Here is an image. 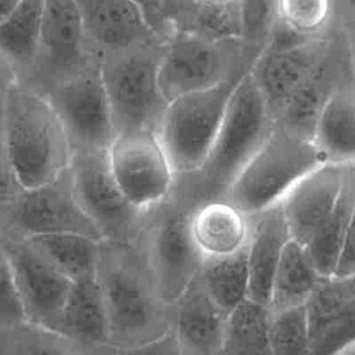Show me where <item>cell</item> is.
<instances>
[{
  "mask_svg": "<svg viewBox=\"0 0 355 355\" xmlns=\"http://www.w3.org/2000/svg\"><path fill=\"white\" fill-rule=\"evenodd\" d=\"M323 277L316 272L305 245L288 240L276 265L268 309L276 313L302 305Z\"/></svg>",
  "mask_w": 355,
  "mask_h": 355,
  "instance_id": "25",
  "label": "cell"
},
{
  "mask_svg": "<svg viewBox=\"0 0 355 355\" xmlns=\"http://www.w3.org/2000/svg\"><path fill=\"white\" fill-rule=\"evenodd\" d=\"M352 176L354 164L323 162L283 196L279 205L291 240L306 245L334 209Z\"/></svg>",
  "mask_w": 355,
  "mask_h": 355,
  "instance_id": "14",
  "label": "cell"
},
{
  "mask_svg": "<svg viewBox=\"0 0 355 355\" xmlns=\"http://www.w3.org/2000/svg\"><path fill=\"white\" fill-rule=\"evenodd\" d=\"M247 71L168 101L155 133L176 178L191 176L204 165L232 92Z\"/></svg>",
  "mask_w": 355,
  "mask_h": 355,
  "instance_id": "5",
  "label": "cell"
},
{
  "mask_svg": "<svg viewBox=\"0 0 355 355\" xmlns=\"http://www.w3.org/2000/svg\"><path fill=\"white\" fill-rule=\"evenodd\" d=\"M61 334L93 344L110 341L107 309L97 276L72 283L61 313Z\"/></svg>",
  "mask_w": 355,
  "mask_h": 355,
  "instance_id": "24",
  "label": "cell"
},
{
  "mask_svg": "<svg viewBox=\"0 0 355 355\" xmlns=\"http://www.w3.org/2000/svg\"><path fill=\"white\" fill-rule=\"evenodd\" d=\"M178 32H189L218 42H243L244 18L241 1L212 0L193 3Z\"/></svg>",
  "mask_w": 355,
  "mask_h": 355,
  "instance_id": "30",
  "label": "cell"
},
{
  "mask_svg": "<svg viewBox=\"0 0 355 355\" xmlns=\"http://www.w3.org/2000/svg\"><path fill=\"white\" fill-rule=\"evenodd\" d=\"M73 0H44L39 50L33 71L22 82L39 93L93 65Z\"/></svg>",
  "mask_w": 355,
  "mask_h": 355,
  "instance_id": "12",
  "label": "cell"
},
{
  "mask_svg": "<svg viewBox=\"0 0 355 355\" xmlns=\"http://www.w3.org/2000/svg\"><path fill=\"white\" fill-rule=\"evenodd\" d=\"M355 312L327 326L309 338L306 355H337L354 341Z\"/></svg>",
  "mask_w": 355,
  "mask_h": 355,
  "instance_id": "36",
  "label": "cell"
},
{
  "mask_svg": "<svg viewBox=\"0 0 355 355\" xmlns=\"http://www.w3.org/2000/svg\"><path fill=\"white\" fill-rule=\"evenodd\" d=\"M173 336L183 355H216L226 316L215 306L197 279L175 302Z\"/></svg>",
  "mask_w": 355,
  "mask_h": 355,
  "instance_id": "20",
  "label": "cell"
},
{
  "mask_svg": "<svg viewBox=\"0 0 355 355\" xmlns=\"http://www.w3.org/2000/svg\"><path fill=\"white\" fill-rule=\"evenodd\" d=\"M4 139L22 189L51 182L68 169L72 151L47 98L15 80L1 94Z\"/></svg>",
  "mask_w": 355,
  "mask_h": 355,
  "instance_id": "1",
  "label": "cell"
},
{
  "mask_svg": "<svg viewBox=\"0 0 355 355\" xmlns=\"http://www.w3.org/2000/svg\"><path fill=\"white\" fill-rule=\"evenodd\" d=\"M355 275V251H354V229L348 233L338 255L330 279L345 280L352 279Z\"/></svg>",
  "mask_w": 355,
  "mask_h": 355,
  "instance_id": "40",
  "label": "cell"
},
{
  "mask_svg": "<svg viewBox=\"0 0 355 355\" xmlns=\"http://www.w3.org/2000/svg\"><path fill=\"white\" fill-rule=\"evenodd\" d=\"M354 229V176L347 182L331 214L306 243L308 255L323 279H330L337 255Z\"/></svg>",
  "mask_w": 355,
  "mask_h": 355,
  "instance_id": "28",
  "label": "cell"
},
{
  "mask_svg": "<svg viewBox=\"0 0 355 355\" xmlns=\"http://www.w3.org/2000/svg\"><path fill=\"white\" fill-rule=\"evenodd\" d=\"M25 240L72 283L97 276L100 241L76 233H49Z\"/></svg>",
  "mask_w": 355,
  "mask_h": 355,
  "instance_id": "26",
  "label": "cell"
},
{
  "mask_svg": "<svg viewBox=\"0 0 355 355\" xmlns=\"http://www.w3.org/2000/svg\"><path fill=\"white\" fill-rule=\"evenodd\" d=\"M257 55L243 42H218L176 32L164 40L158 62V85L166 101L212 87L250 69Z\"/></svg>",
  "mask_w": 355,
  "mask_h": 355,
  "instance_id": "6",
  "label": "cell"
},
{
  "mask_svg": "<svg viewBox=\"0 0 355 355\" xmlns=\"http://www.w3.org/2000/svg\"><path fill=\"white\" fill-rule=\"evenodd\" d=\"M18 355H68V352L51 341L33 340L24 344Z\"/></svg>",
  "mask_w": 355,
  "mask_h": 355,
  "instance_id": "41",
  "label": "cell"
},
{
  "mask_svg": "<svg viewBox=\"0 0 355 355\" xmlns=\"http://www.w3.org/2000/svg\"><path fill=\"white\" fill-rule=\"evenodd\" d=\"M97 279L107 309L108 343L133 345L147 343L146 333L154 331L157 315L154 302L139 279L119 266H107Z\"/></svg>",
  "mask_w": 355,
  "mask_h": 355,
  "instance_id": "17",
  "label": "cell"
},
{
  "mask_svg": "<svg viewBox=\"0 0 355 355\" xmlns=\"http://www.w3.org/2000/svg\"><path fill=\"white\" fill-rule=\"evenodd\" d=\"M93 58L139 46L162 43L132 0H73Z\"/></svg>",
  "mask_w": 355,
  "mask_h": 355,
  "instance_id": "16",
  "label": "cell"
},
{
  "mask_svg": "<svg viewBox=\"0 0 355 355\" xmlns=\"http://www.w3.org/2000/svg\"><path fill=\"white\" fill-rule=\"evenodd\" d=\"M194 3H208V1H212V0H193Z\"/></svg>",
  "mask_w": 355,
  "mask_h": 355,
  "instance_id": "44",
  "label": "cell"
},
{
  "mask_svg": "<svg viewBox=\"0 0 355 355\" xmlns=\"http://www.w3.org/2000/svg\"><path fill=\"white\" fill-rule=\"evenodd\" d=\"M19 0H0V22L15 8Z\"/></svg>",
  "mask_w": 355,
  "mask_h": 355,
  "instance_id": "43",
  "label": "cell"
},
{
  "mask_svg": "<svg viewBox=\"0 0 355 355\" xmlns=\"http://www.w3.org/2000/svg\"><path fill=\"white\" fill-rule=\"evenodd\" d=\"M15 75L10 69V67L4 62V60L0 57V94L4 93V90L15 82Z\"/></svg>",
  "mask_w": 355,
  "mask_h": 355,
  "instance_id": "42",
  "label": "cell"
},
{
  "mask_svg": "<svg viewBox=\"0 0 355 355\" xmlns=\"http://www.w3.org/2000/svg\"><path fill=\"white\" fill-rule=\"evenodd\" d=\"M248 219H252V222H248L250 229L245 244L247 298L268 306L272 277L290 236L279 204L248 216Z\"/></svg>",
  "mask_w": 355,
  "mask_h": 355,
  "instance_id": "18",
  "label": "cell"
},
{
  "mask_svg": "<svg viewBox=\"0 0 355 355\" xmlns=\"http://www.w3.org/2000/svg\"><path fill=\"white\" fill-rule=\"evenodd\" d=\"M323 162L311 137L275 121L263 143L233 179L225 198L252 216L279 204L304 175Z\"/></svg>",
  "mask_w": 355,
  "mask_h": 355,
  "instance_id": "3",
  "label": "cell"
},
{
  "mask_svg": "<svg viewBox=\"0 0 355 355\" xmlns=\"http://www.w3.org/2000/svg\"><path fill=\"white\" fill-rule=\"evenodd\" d=\"M345 69V55L334 51L331 43L323 60L275 121L311 137L313 122L322 105L337 86L347 82Z\"/></svg>",
  "mask_w": 355,
  "mask_h": 355,
  "instance_id": "22",
  "label": "cell"
},
{
  "mask_svg": "<svg viewBox=\"0 0 355 355\" xmlns=\"http://www.w3.org/2000/svg\"><path fill=\"white\" fill-rule=\"evenodd\" d=\"M334 14V0H276L275 21L301 39L324 36Z\"/></svg>",
  "mask_w": 355,
  "mask_h": 355,
  "instance_id": "32",
  "label": "cell"
},
{
  "mask_svg": "<svg viewBox=\"0 0 355 355\" xmlns=\"http://www.w3.org/2000/svg\"><path fill=\"white\" fill-rule=\"evenodd\" d=\"M331 43L333 40L324 35L288 47L261 49L250 67V73L273 121L319 65Z\"/></svg>",
  "mask_w": 355,
  "mask_h": 355,
  "instance_id": "13",
  "label": "cell"
},
{
  "mask_svg": "<svg viewBox=\"0 0 355 355\" xmlns=\"http://www.w3.org/2000/svg\"><path fill=\"white\" fill-rule=\"evenodd\" d=\"M248 222V216L227 198H211L197 204L190 212L189 229L202 259H209L245 248Z\"/></svg>",
  "mask_w": 355,
  "mask_h": 355,
  "instance_id": "19",
  "label": "cell"
},
{
  "mask_svg": "<svg viewBox=\"0 0 355 355\" xmlns=\"http://www.w3.org/2000/svg\"><path fill=\"white\" fill-rule=\"evenodd\" d=\"M115 355H183L172 331H165L147 343L118 349Z\"/></svg>",
  "mask_w": 355,
  "mask_h": 355,
  "instance_id": "39",
  "label": "cell"
},
{
  "mask_svg": "<svg viewBox=\"0 0 355 355\" xmlns=\"http://www.w3.org/2000/svg\"><path fill=\"white\" fill-rule=\"evenodd\" d=\"M189 216L180 209L168 211L154 227L151 236V265L157 297L175 304L197 277L202 257L196 248Z\"/></svg>",
  "mask_w": 355,
  "mask_h": 355,
  "instance_id": "15",
  "label": "cell"
},
{
  "mask_svg": "<svg viewBox=\"0 0 355 355\" xmlns=\"http://www.w3.org/2000/svg\"><path fill=\"white\" fill-rule=\"evenodd\" d=\"M139 8L148 28L166 40L179 31L193 6V0H132Z\"/></svg>",
  "mask_w": 355,
  "mask_h": 355,
  "instance_id": "34",
  "label": "cell"
},
{
  "mask_svg": "<svg viewBox=\"0 0 355 355\" xmlns=\"http://www.w3.org/2000/svg\"><path fill=\"white\" fill-rule=\"evenodd\" d=\"M44 0H19L0 22V57L18 82H26L33 71L42 29Z\"/></svg>",
  "mask_w": 355,
  "mask_h": 355,
  "instance_id": "23",
  "label": "cell"
},
{
  "mask_svg": "<svg viewBox=\"0 0 355 355\" xmlns=\"http://www.w3.org/2000/svg\"><path fill=\"white\" fill-rule=\"evenodd\" d=\"M0 322H25L22 305L15 288L11 266L0 241Z\"/></svg>",
  "mask_w": 355,
  "mask_h": 355,
  "instance_id": "37",
  "label": "cell"
},
{
  "mask_svg": "<svg viewBox=\"0 0 355 355\" xmlns=\"http://www.w3.org/2000/svg\"><path fill=\"white\" fill-rule=\"evenodd\" d=\"M68 169L73 197L101 239L132 241L139 233L143 212L119 190L110 172L105 151L72 153Z\"/></svg>",
  "mask_w": 355,
  "mask_h": 355,
  "instance_id": "9",
  "label": "cell"
},
{
  "mask_svg": "<svg viewBox=\"0 0 355 355\" xmlns=\"http://www.w3.org/2000/svg\"><path fill=\"white\" fill-rule=\"evenodd\" d=\"M269 319L268 306L241 301L225 319L216 355H270Z\"/></svg>",
  "mask_w": 355,
  "mask_h": 355,
  "instance_id": "27",
  "label": "cell"
},
{
  "mask_svg": "<svg viewBox=\"0 0 355 355\" xmlns=\"http://www.w3.org/2000/svg\"><path fill=\"white\" fill-rule=\"evenodd\" d=\"M273 118L250 69L236 83L214 144L201 169L186 178L183 197L200 202L223 198L240 169L259 148Z\"/></svg>",
  "mask_w": 355,
  "mask_h": 355,
  "instance_id": "2",
  "label": "cell"
},
{
  "mask_svg": "<svg viewBox=\"0 0 355 355\" xmlns=\"http://www.w3.org/2000/svg\"><path fill=\"white\" fill-rule=\"evenodd\" d=\"M309 338L355 312L354 277L345 280L322 279L304 302Z\"/></svg>",
  "mask_w": 355,
  "mask_h": 355,
  "instance_id": "31",
  "label": "cell"
},
{
  "mask_svg": "<svg viewBox=\"0 0 355 355\" xmlns=\"http://www.w3.org/2000/svg\"><path fill=\"white\" fill-rule=\"evenodd\" d=\"M311 140L326 162L354 164L355 97L351 80L327 97L313 122Z\"/></svg>",
  "mask_w": 355,
  "mask_h": 355,
  "instance_id": "21",
  "label": "cell"
},
{
  "mask_svg": "<svg viewBox=\"0 0 355 355\" xmlns=\"http://www.w3.org/2000/svg\"><path fill=\"white\" fill-rule=\"evenodd\" d=\"M162 43L108 53L97 60L116 133L157 132L168 104L158 85Z\"/></svg>",
  "mask_w": 355,
  "mask_h": 355,
  "instance_id": "4",
  "label": "cell"
},
{
  "mask_svg": "<svg viewBox=\"0 0 355 355\" xmlns=\"http://www.w3.org/2000/svg\"><path fill=\"white\" fill-rule=\"evenodd\" d=\"M308 344L309 336L304 304L270 313V355H306Z\"/></svg>",
  "mask_w": 355,
  "mask_h": 355,
  "instance_id": "33",
  "label": "cell"
},
{
  "mask_svg": "<svg viewBox=\"0 0 355 355\" xmlns=\"http://www.w3.org/2000/svg\"><path fill=\"white\" fill-rule=\"evenodd\" d=\"M200 273L204 291L225 316L247 298L248 269L245 248L232 255L204 259Z\"/></svg>",
  "mask_w": 355,
  "mask_h": 355,
  "instance_id": "29",
  "label": "cell"
},
{
  "mask_svg": "<svg viewBox=\"0 0 355 355\" xmlns=\"http://www.w3.org/2000/svg\"><path fill=\"white\" fill-rule=\"evenodd\" d=\"M244 18L243 43L257 55L275 21L276 0H240Z\"/></svg>",
  "mask_w": 355,
  "mask_h": 355,
  "instance_id": "35",
  "label": "cell"
},
{
  "mask_svg": "<svg viewBox=\"0 0 355 355\" xmlns=\"http://www.w3.org/2000/svg\"><path fill=\"white\" fill-rule=\"evenodd\" d=\"M105 157L119 190L140 212L144 214L171 196L176 176L155 132L116 133Z\"/></svg>",
  "mask_w": 355,
  "mask_h": 355,
  "instance_id": "8",
  "label": "cell"
},
{
  "mask_svg": "<svg viewBox=\"0 0 355 355\" xmlns=\"http://www.w3.org/2000/svg\"><path fill=\"white\" fill-rule=\"evenodd\" d=\"M43 96L54 110L72 153L107 151L116 130L98 64L54 83Z\"/></svg>",
  "mask_w": 355,
  "mask_h": 355,
  "instance_id": "7",
  "label": "cell"
},
{
  "mask_svg": "<svg viewBox=\"0 0 355 355\" xmlns=\"http://www.w3.org/2000/svg\"><path fill=\"white\" fill-rule=\"evenodd\" d=\"M25 320L61 334V313L72 282L49 263L25 239L1 232Z\"/></svg>",
  "mask_w": 355,
  "mask_h": 355,
  "instance_id": "11",
  "label": "cell"
},
{
  "mask_svg": "<svg viewBox=\"0 0 355 355\" xmlns=\"http://www.w3.org/2000/svg\"><path fill=\"white\" fill-rule=\"evenodd\" d=\"M22 190L19 186L6 144L3 130V115H1V94H0V214L1 211L18 196Z\"/></svg>",
  "mask_w": 355,
  "mask_h": 355,
  "instance_id": "38",
  "label": "cell"
},
{
  "mask_svg": "<svg viewBox=\"0 0 355 355\" xmlns=\"http://www.w3.org/2000/svg\"><path fill=\"white\" fill-rule=\"evenodd\" d=\"M0 230L22 239L49 233H76L103 240L73 197L69 169L51 182L22 189L1 211Z\"/></svg>",
  "mask_w": 355,
  "mask_h": 355,
  "instance_id": "10",
  "label": "cell"
}]
</instances>
